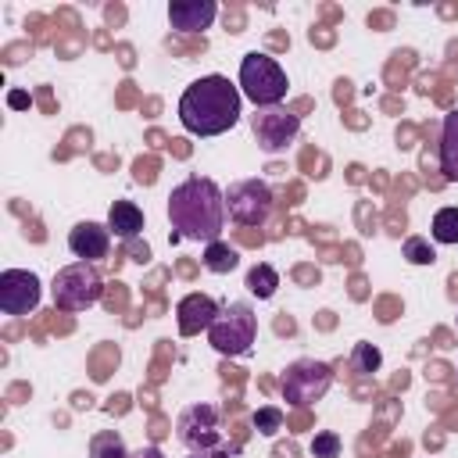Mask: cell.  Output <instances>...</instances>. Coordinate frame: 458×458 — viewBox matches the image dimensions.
Wrapping results in <instances>:
<instances>
[{
    "mask_svg": "<svg viewBox=\"0 0 458 458\" xmlns=\"http://www.w3.org/2000/svg\"><path fill=\"white\" fill-rule=\"evenodd\" d=\"M168 222L175 236L197 240V243H215L222 240L225 229V193L215 186L208 175H190L168 193Z\"/></svg>",
    "mask_w": 458,
    "mask_h": 458,
    "instance_id": "obj_1",
    "label": "cell"
},
{
    "mask_svg": "<svg viewBox=\"0 0 458 458\" xmlns=\"http://www.w3.org/2000/svg\"><path fill=\"white\" fill-rule=\"evenodd\" d=\"M243 93L225 75H204L190 82L179 97V122L193 136H222L240 122Z\"/></svg>",
    "mask_w": 458,
    "mask_h": 458,
    "instance_id": "obj_2",
    "label": "cell"
},
{
    "mask_svg": "<svg viewBox=\"0 0 458 458\" xmlns=\"http://www.w3.org/2000/svg\"><path fill=\"white\" fill-rule=\"evenodd\" d=\"M258 340V315L247 301H229L218 308L211 329H208V344L225 354V358H240L250 351V344Z\"/></svg>",
    "mask_w": 458,
    "mask_h": 458,
    "instance_id": "obj_3",
    "label": "cell"
},
{
    "mask_svg": "<svg viewBox=\"0 0 458 458\" xmlns=\"http://www.w3.org/2000/svg\"><path fill=\"white\" fill-rule=\"evenodd\" d=\"M286 86H290L286 82V72L279 68L276 57H268L261 50L243 54V61H240V93L254 107H276V104H283Z\"/></svg>",
    "mask_w": 458,
    "mask_h": 458,
    "instance_id": "obj_4",
    "label": "cell"
},
{
    "mask_svg": "<svg viewBox=\"0 0 458 458\" xmlns=\"http://www.w3.org/2000/svg\"><path fill=\"white\" fill-rule=\"evenodd\" d=\"M100 293H104V279L89 261L64 265L50 283L54 308H61V311H86L100 301Z\"/></svg>",
    "mask_w": 458,
    "mask_h": 458,
    "instance_id": "obj_5",
    "label": "cell"
},
{
    "mask_svg": "<svg viewBox=\"0 0 458 458\" xmlns=\"http://www.w3.org/2000/svg\"><path fill=\"white\" fill-rule=\"evenodd\" d=\"M333 386V369L326 361H315V358H301L293 361L283 379H279V394L286 404L293 408H308L315 404L318 397H326V390Z\"/></svg>",
    "mask_w": 458,
    "mask_h": 458,
    "instance_id": "obj_6",
    "label": "cell"
},
{
    "mask_svg": "<svg viewBox=\"0 0 458 458\" xmlns=\"http://www.w3.org/2000/svg\"><path fill=\"white\" fill-rule=\"evenodd\" d=\"M272 190H268V182H261V179H236V182H229V190H225V211H229V218L236 222V225H243V229H258V225H265L268 222V215H272Z\"/></svg>",
    "mask_w": 458,
    "mask_h": 458,
    "instance_id": "obj_7",
    "label": "cell"
},
{
    "mask_svg": "<svg viewBox=\"0 0 458 458\" xmlns=\"http://www.w3.org/2000/svg\"><path fill=\"white\" fill-rule=\"evenodd\" d=\"M175 437L186 451H211L222 440V411L215 404H190L179 422H175Z\"/></svg>",
    "mask_w": 458,
    "mask_h": 458,
    "instance_id": "obj_8",
    "label": "cell"
},
{
    "mask_svg": "<svg viewBox=\"0 0 458 458\" xmlns=\"http://www.w3.org/2000/svg\"><path fill=\"white\" fill-rule=\"evenodd\" d=\"M250 129H254V140L265 154H283L301 136V118L293 111H286L283 104L258 107L254 118H250Z\"/></svg>",
    "mask_w": 458,
    "mask_h": 458,
    "instance_id": "obj_9",
    "label": "cell"
},
{
    "mask_svg": "<svg viewBox=\"0 0 458 458\" xmlns=\"http://www.w3.org/2000/svg\"><path fill=\"white\" fill-rule=\"evenodd\" d=\"M43 283L29 268H4L0 272V311L4 315H29L39 308Z\"/></svg>",
    "mask_w": 458,
    "mask_h": 458,
    "instance_id": "obj_10",
    "label": "cell"
},
{
    "mask_svg": "<svg viewBox=\"0 0 458 458\" xmlns=\"http://www.w3.org/2000/svg\"><path fill=\"white\" fill-rule=\"evenodd\" d=\"M218 315V304L215 297L208 293H186L179 304H175V322H179V333L182 336H197V333H208L211 322Z\"/></svg>",
    "mask_w": 458,
    "mask_h": 458,
    "instance_id": "obj_11",
    "label": "cell"
},
{
    "mask_svg": "<svg viewBox=\"0 0 458 458\" xmlns=\"http://www.w3.org/2000/svg\"><path fill=\"white\" fill-rule=\"evenodd\" d=\"M68 250L79 258V261H97V258H107L111 250V229L100 225V222H79L72 233H68Z\"/></svg>",
    "mask_w": 458,
    "mask_h": 458,
    "instance_id": "obj_12",
    "label": "cell"
},
{
    "mask_svg": "<svg viewBox=\"0 0 458 458\" xmlns=\"http://www.w3.org/2000/svg\"><path fill=\"white\" fill-rule=\"evenodd\" d=\"M215 14H218L215 0H172L168 4V21L175 32H204L211 29Z\"/></svg>",
    "mask_w": 458,
    "mask_h": 458,
    "instance_id": "obj_13",
    "label": "cell"
},
{
    "mask_svg": "<svg viewBox=\"0 0 458 458\" xmlns=\"http://www.w3.org/2000/svg\"><path fill=\"white\" fill-rule=\"evenodd\" d=\"M107 229H111V236L129 243V240H136L143 233V211L132 200H114L111 211H107Z\"/></svg>",
    "mask_w": 458,
    "mask_h": 458,
    "instance_id": "obj_14",
    "label": "cell"
},
{
    "mask_svg": "<svg viewBox=\"0 0 458 458\" xmlns=\"http://www.w3.org/2000/svg\"><path fill=\"white\" fill-rule=\"evenodd\" d=\"M440 172L444 179L458 182V107L444 114V125H440Z\"/></svg>",
    "mask_w": 458,
    "mask_h": 458,
    "instance_id": "obj_15",
    "label": "cell"
},
{
    "mask_svg": "<svg viewBox=\"0 0 458 458\" xmlns=\"http://www.w3.org/2000/svg\"><path fill=\"white\" fill-rule=\"evenodd\" d=\"M204 268L208 272H215V276H225V272H233L236 265H240V254H236V247H229V243H222V240H215V243H208L204 247Z\"/></svg>",
    "mask_w": 458,
    "mask_h": 458,
    "instance_id": "obj_16",
    "label": "cell"
},
{
    "mask_svg": "<svg viewBox=\"0 0 458 458\" xmlns=\"http://www.w3.org/2000/svg\"><path fill=\"white\" fill-rule=\"evenodd\" d=\"M276 286H279V272H276L272 265L258 261L254 268H247V290H250L258 301H268V297L276 293Z\"/></svg>",
    "mask_w": 458,
    "mask_h": 458,
    "instance_id": "obj_17",
    "label": "cell"
},
{
    "mask_svg": "<svg viewBox=\"0 0 458 458\" xmlns=\"http://www.w3.org/2000/svg\"><path fill=\"white\" fill-rule=\"evenodd\" d=\"M89 458H129V447L118 429H100L89 440Z\"/></svg>",
    "mask_w": 458,
    "mask_h": 458,
    "instance_id": "obj_18",
    "label": "cell"
},
{
    "mask_svg": "<svg viewBox=\"0 0 458 458\" xmlns=\"http://www.w3.org/2000/svg\"><path fill=\"white\" fill-rule=\"evenodd\" d=\"M433 240L437 243H458V208H440L433 215Z\"/></svg>",
    "mask_w": 458,
    "mask_h": 458,
    "instance_id": "obj_19",
    "label": "cell"
},
{
    "mask_svg": "<svg viewBox=\"0 0 458 458\" xmlns=\"http://www.w3.org/2000/svg\"><path fill=\"white\" fill-rule=\"evenodd\" d=\"M401 258H408L411 265H433L437 261V247L426 236H408L401 243Z\"/></svg>",
    "mask_w": 458,
    "mask_h": 458,
    "instance_id": "obj_20",
    "label": "cell"
},
{
    "mask_svg": "<svg viewBox=\"0 0 458 458\" xmlns=\"http://www.w3.org/2000/svg\"><path fill=\"white\" fill-rule=\"evenodd\" d=\"M351 361H354V369H358V372H376V369L383 365V354H379V347H376V344H354Z\"/></svg>",
    "mask_w": 458,
    "mask_h": 458,
    "instance_id": "obj_21",
    "label": "cell"
},
{
    "mask_svg": "<svg viewBox=\"0 0 458 458\" xmlns=\"http://www.w3.org/2000/svg\"><path fill=\"white\" fill-rule=\"evenodd\" d=\"M250 422H254V429H258V433L272 437V433H279V429H283V411H279L276 404H265V408H258V411H254V419H250Z\"/></svg>",
    "mask_w": 458,
    "mask_h": 458,
    "instance_id": "obj_22",
    "label": "cell"
},
{
    "mask_svg": "<svg viewBox=\"0 0 458 458\" xmlns=\"http://www.w3.org/2000/svg\"><path fill=\"white\" fill-rule=\"evenodd\" d=\"M311 458H340V437L333 429H322L311 437Z\"/></svg>",
    "mask_w": 458,
    "mask_h": 458,
    "instance_id": "obj_23",
    "label": "cell"
},
{
    "mask_svg": "<svg viewBox=\"0 0 458 458\" xmlns=\"http://www.w3.org/2000/svg\"><path fill=\"white\" fill-rule=\"evenodd\" d=\"M240 454V444H218L211 451H190V458H236Z\"/></svg>",
    "mask_w": 458,
    "mask_h": 458,
    "instance_id": "obj_24",
    "label": "cell"
},
{
    "mask_svg": "<svg viewBox=\"0 0 458 458\" xmlns=\"http://www.w3.org/2000/svg\"><path fill=\"white\" fill-rule=\"evenodd\" d=\"M129 254H132V261H150V247L147 243H140V240H129Z\"/></svg>",
    "mask_w": 458,
    "mask_h": 458,
    "instance_id": "obj_25",
    "label": "cell"
},
{
    "mask_svg": "<svg viewBox=\"0 0 458 458\" xmlns=\"http://www.w3.org/2000/svg\"><path fill=\"white\" fill-rule=\"evenodd\" d=\"M129 458H165L157 447H140V451H129Z\"/></svg>",
    "mask_w": 458,
    "mask_h": 458,
    "instance_id": "obj_26",
    "label": "cell"
},
{
    "mask_svg": "<svg viewBox=\"0 0 458 458\" xmlns=\"http://www.w3.org/2000/svg\"><path fill=\"white\" fill-rule=\"evenodd\" d=\"M25 104H29L25 93H11V107H25Z\"/></svg>",
    "mask_w": 458,
    "mask_h": 458,
    "instance_id": "obj_27",
    "label": "cell"
}]
</instances>
